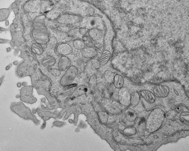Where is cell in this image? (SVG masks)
Listing matches in <instances>:
<instances>
[{"instance_id":"6da1fadb","label":"cell","mask_w":189,"mask_h":151,"mask_svg":"<svg viewBox=\"0 0 189 151\" xmlns=\"http://www.w3.org/2000/svg\"><path fill=\"white\" fill-rule=\"evenodd\" d=\"M78 73V70L75 66L69 68L61 80V84L63 86H65L71 83L76 78Z\"/></svg>"},{"instance_id":"7a4b0ae2","label":"cell","mask_w":189,"mask_h":151,"mask_svg":"<svg viewBox=\"0 0 189 151\" xmlns=\"http://www.w3.org/2000/svg\"><path fill=\"white\" fill-rule=\"evenodd\" d=\"M118 99L123 106L128 107L131 104V94L126 88H122L118 92Z\"/></svg>"},{"instance_id":"3957f363","label":"cell","mask_w":189,"mask_h":151,"mask_svg":"<svg viewBox=\"0 0 189 151\" xmlns=\"http://www.w3.org/2000/svg\"><path fill=\"white\" fill-rule=\"evenodd\" d=\"M56 51L59 55L65 56L71 54L73 51V49L72 47L68 43H63L57 46Z\"/></svg>"},{"instance_id":"277c9868","label":"cell","mask_w":189,"mask_h":151,"mask_svg":"<svg viewBox=\"0 0 189 151\" xmlns=\"http://www.w3.org/2000/svg\"><path fill=\"white\" fill-rule=\"evenodd\" d=\"M154 93L157 97H166L169 92V88L165 85H159L154 89Z\"/></svg>"},{"instance_id":"5b68a950","label":"cell","mask_w":189,"mask_h":151,"mask_svg":"<svg viewBox=\"0 0 189 151\" xmlns=\"http://www.w3.org/2000/svg\"><path fill=\"white\" fill-rule=\"evenodd\" d=\"M71 64V62L70 59L66 56H63L59 59L58 66L61 70L65 71L68 68Z\"/></svg>"},{"instance_id":"8992f818","label":"cell","mask_w":189,"mask_h":151,"mask_svg":"<svg viewBox=\"0 0 189 151\" xmlns=\"http://www.w3.org/2000/svg\"><path fill=\"white\" fill-rule=\"evenodd\" d=\"M82 54L84 57L90 58L96 56L97 52L94 48L87 47H85L82 50Z\"/></svg>"},{"instance_id":"52a82bcc","label":"cell","mask_w":189,"mask_h":151,"mask_svg":"<svg viewBox=\"0 0 189 151\" xmlns=\"http://www.w3.org/2000/svg\"><path fill=\"white\" fill-rule=\"evenodd\" d=\"M143 98L150 103H153L156 100V98L152 93L148 90H143L141 92Z\"/></svg>"},{"instance_id":"ba28073f","label":"cell","mask_w":189,"mask_h":151,"mask_svg":"<svg viewBox=\"0 0 189 151\" xmlns=\"http://www.w3.org/2000/svg\"><path fill=\"white\" fill-rule=\"evenodd\" d=\"M111 56V53L109 51L104 50L100 57V60H99L101 65L104 66V65L106 64L109 60Z\"/></svg>"},{"instance_id":"9c48e42d","label":"cell","mask_w":189,"mask_h":151,"mask_svg":"<svg viewBox=\"0 0 189 151\" xmlns=\"http://www.w3.org/2000/svg\"><path fill=\"white\" fill-rule=\"evenodd\" d=\"M113 81L114 85L115 87L117 89H121L122 88L124 83V79L120 74L114 76Z\"/></svg>"},{"instance_id":"30bf717a","label":"cell","mask_w":189,"mask_h":151,"mask_svg":"<svg viewBox=\"0 0 189 151\" xmlns=\"http://www.w3.org/2000/svg\"><path fill=\"white\" fill-rule=\"evenodd\" d=\"M125 114L127 120L129 122H134L136 119L137 113L133 109L129 108L126 111Z\"/></svg>"},{"instance_id":"8fae6325","label":"cell","mask_w":189,"mask_h":151,"mask_svg":"<svg viewBox=\"0 0 189 151\" xmlns=\"http://www.w3.org/2000/svg\"><path fill=\"white\" fill-rule=\"evenodd\" d=\"M88 91V88L85 85H82L78 87L73 94L72 98H74L77 97L78 96H81L85 93L86 92Z\"/></svg>"},{"instance_id":"7c38bea8","label":"cell","mask_w":189,"mask_h":151,"mask_svg":"<svg viewBox=\"0 0 189 151\" xmlns=\"http://www.w3.org/2000/svg\"><path fill=\"white\" fill-rule=\"evenodd\" d=\"M89 35L91 38L94 40H98L100 39L102 36L101 31L97 29L90 30Z\"/></svg>"},{"instance_id":"4fadbf2b","label":"cell","mask_w":189,"mask_h":151,"mask_svg":"<svg viewBox=\"0 0 189 151\" xmlns=\"http://www.w3.org/2000/svg\"><path fill=\"white\" fill-rule=\"evenodd\" d=\"M140 96L138 93L134 92L131 94V104L133 107L137 106L140 102Z\"/></svg>"},{"instance_id":"5bb4252c","label":"cell","mask_w":189,"mask_h":151,"mask_svg":"<svg viewBox=\"0 0 189 151\" xmlns=\"http://www.w3.org/2000/svg\"><path fill=\"white\" fill-rule=\"evenodd\" d=\"M73 45L74 47L78 50H83L86 47V43L81 39H76L73 41Z\"/></svg>"},{"instance_id":"9a60e30c","label":"cell","mask_w":189,"mask_h":151,"mask_svg":"<svg viewBox=\"0 0 189 151\" xmlns=\"http://www.w3.org/2000/svg\"><path fill=\"white\" fill-rule=\"evenodd\" d=\"M58 44V41L57 38L54 36H52L49 39L48 42V46L50 49H54L57 47Z\"/></svg>"},{"instance_id":"2e32d148","label":"cell","mask_w":189,"mask_h":151,"mask_svg":"<svg viewBox=\"0 0 189 151\" xmlns=\"http://www.w3.org/2000/svg\"><path fill=\"white\" fill-rule=\"evenodd\" d=\"M33 51L38 55L42 54L43 51V48L40 44L39 43H34L32 46Z\"/></svg>"},{"instance_id":"e0dca14e","label":"cell","mask_w":189,"mask_h":151,"mask_svg":"<svg viewBox=\"0 0 189 151\" xmlns=\"http://www.w3.org/2000/svg\"><path fill=\"white\" fill-rule=\"evenodd\" d=\"M100 121L102 124H105L107 123L108 119V114L105 112H101L98 113Z\"/></svg>"},{"instance_id":"ac0fdd59","label":"cell","mask_w":189,"mask_h":151,"mask_svg":"<svg viewBox=\"0 0 189 151\" xmlns=\"http://www.w3.org/2000/svg\"><path fill=\"white\" fill-rule=\"evenodd\" d=\"M137 132L136 129L133 127L125 128L123 130V133L126 136H129L135 135Z\"/></svg>"},{"instance_id":"d6986e66","label":"cell","mask_w":189,"mask_h":151,"mask_svg":"<svg viewBox=\"0 0 189 151\" xmlns=\"http://www.w3.org/2000/svg\"><path fill=\"white\" fill-rule=\"evenodd\" d=\"M10 12L7 9H1V21L6 20L9 16Z\"/></svg>"},{"instance_id":"ffe728a7","label":"cell","mask_w":189,"mask_h":151,"mask_svg":"<svg viewBox=\"0 0 189 151\" xmlns=\"http://www.w3.org/2000/svg\"><path fill=\"white\" fill-rule=\"evenodd\" d=\"M105 79L108 82H111L113 81L114 77V74L111 71L106 70L105 71L104 75Z\"/></svg>"},{"instance_id":"44dd1931","label":"cell","mask_w":189,"mask_h":151,"mask_svg":"<svg viewBox=\"0 0 189 151\" xmlns=\"http://www.w3.org/2000/svg\"><path fill=\"white\" fill-rule=\"evenodd\" d=\"M89 84L91 87H95L97 85V77L93 74L90 77L89 79Z\"/></svg>"},{"instance_id":"7402d4cb","label":"cell","mask_w":189,"mask_h":151,"mask_svg":"<svg viewBox=\"0 0 189 151\" xmlns=\"http://www.w3.org/2000/svg\"><path fill=\"white\" fill-rule=\"evenodd\" d=\"M91 62L93 66L96 69H99L100 68L101 65L100 62L99 60L93 58L91 60Z\"/></svg>"},{"instance_id":"603a6c76","label":"cell","mask_w":189,"mask_h":151,"mask_svg":"<svg viewBox=\"0 0 189 151\" xmlns=\"http://www.w3.org/2000/svg\"><path fill=\"white\" fill-rule=\"evenodd\" d=\"M175 112L174 111H170L166 113V117L167 119H172L175 116Z\"/></svg>"},{"instance_id":"cb8c5ba5","label":"cell","mask_w":189,"mask_h":151,"mask_svg":"<svg viewBox=\"0 0 189 151\" xmlns=\"http://www.w3.org/2000/svg\"><path fill=\"white\" fill-rule=\"evenodd\" d=\"M52 74L55 77H58L61 74V71L60 70L57 69L53 68L52 70Z\"/></svg>"},{"instance_id":"d4e9b609","label":"cell","mask_w":189,"mask_h":151,"mask_svg":"<svg viewBox=\"0 0 189 151\" xmlns=\"http://www.w3.org/2000/svg\"><path fill=\"white\" fill-rule=\"evenodd\" d=\"M97 87L100 91H102L104 90L105 88V85L103 83H99L97 84Z\"/></svg>"},{"instance_id":"484cf974","label":"cell","mask_w":189,"mask_h":151,"mask_svg":"<svg viewBox=\"0 0 189 151\" xmlns=\"http://www.w3.org/2000/svg\"><path fill=\"white\" fill-rule=\"evenodd\" d=\"M79 32L81 35H84L86 33L87 30H86V28H81V29H80L79 30Z\"/></svg>"},{"instance_id":"4316f807","label":"cell","mask_w":189,"mask_h":151,"mask_svg":"<svg viewBox=\"0 0 189 151\" xmlns=\"http://www.w3.org/2000/svg\"><path fill=\"white\" fill-rule=\"evenodd\" d=\"M10 41L9 40L7 39H1V43H7Z\"/></svg>"},{"instance_id":"83f0119b","label":"cell","mask_w":189,"mask_h":151,"mask_svg":"<svg viewBox=\"0 0 189 151\" xmlns=\"http://www.w3.org/2000/svg\"><path fill=\"white\" fill-rule=\"evenodd\" d=\"M7 51H10L11 50V48H8L7 49Z\"/></svg>"}]
</instances>
